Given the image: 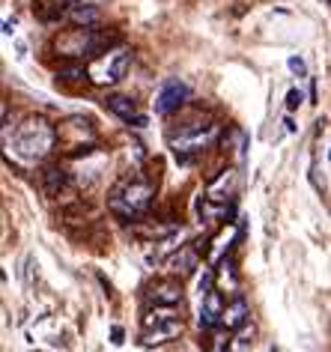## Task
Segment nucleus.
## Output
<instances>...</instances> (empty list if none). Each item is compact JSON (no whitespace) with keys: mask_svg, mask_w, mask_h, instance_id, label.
Listing matches in <instances>:
<instances>
[{"mask_svg":"<svg viewBox=\"0 0 331 352\" xmlns=\"http://www.w3.org/2000/svg\"><path fill=\"white\" fill-rule=\"evenodd\" d=\"M188 84L185 81H179V78H173V81H168L159 90V96H155V113H173V111H179L182 104L188 102Z\"/></svg>","mask_w":331,"mask_h":352,"instance_id":"obj_6","label":"nucleus"},{"mask_svg":"<svg viewBox=\"0 0 331 352\" xmlns=\"http://www.w3.org/2000/svg\"><path fill=\"white\" fill-rule=\"evenodd\" d=\"M146 302L161 307H179L182 305V284L176 278H164L146 287Z\"/></svg>","mask_w":331,"mask_h":352,"instance_id":"obj_7","label":"nucleus"},{"mask_svg":"<svg viewBox=\"0 0 331 352\" xmlns=\"http://www.w3.org/2000/svg\"><path fill=\"white\" fill-rule=\"evenodd\" d=\"M245 322H248V302H245V298H239V296H236L227 307H224V314H221V325H224L227 331H239Z\"/></svg>","mask_w":331,"mask_h":352,"instance_id":"obj_12","label":"nucleus"},{"mask_svg":"<svg viewBox=\"0 0 331 352\" xmlns=\"http://www.w3.org/2000/svg\"><path fill=\"white\" fill-rule=\"evenodd\" d=\"M128 66H132V51L123 48V45H117V48L102 51L99 57H93L90 66H87V75H90L93 84L111 87V84L123 81L126 72H128Z\"/></svg>","mask_w":331,"mask_h":352,"instance_id":"obj_4","label":"nucleus"},{"mask_svg":"<svg viewBox=\"0 0 331 352\" xmlns=\"http://www.w3.org/2000/svg\"><path fill=\"white\" fill-rule=\"evenodd\" d=\"M248 334H254V325H251V322H245V325L239 329L236 340H233V352H239L242 346H245V343H248Z\"/></svg>","mask_w":331,"mask_h":352,"instance_id":"obj_15","label":"nucleus"},{"mask_svg":"<svg viewBox=\"0 0 331 352\" xmlns=\"http://www.w3.org/2000/svg\"><path fill=\"white\" fill-rule=\"evenodd\" d=\"M57 129L51 126L48 120L42 117H30L24 120L19 129H15L12 135V149L19 153L21 158H27V162H42L51 149L57 144Z\"/></svg>","mask_w":331,"mask_h":352,"instance_id":"obj_1","label":"nucleus"},{"mask_svg":"<svg viewBox=\"0 0 331 352\" xmlns=\"http://www.w3.org/2000/svg\"><path fill=\"white\" fill-rule=\"evenodd\" d=\"M197 263H200V257H197V251L191 248V245H185V248H179L173 257L168 260V272L173 278H185V275H191V272L197 269Z\"/></svg>","mask_w":331,"mask_h":352,"instance_id":"obj_11","label":"nucleus"},{"mask_svg":"<svg viewBox=\"0 0 331 352\" xmlns=\"http://www.w3.org/2000/svg\"><path fill=\"white\" fill-rule=\"evenodd\" d=\"M111 343H123V329H119V325H114V329H111Z\"/></svg>","mask_w":331,"mask_h":352,"instance_id":"obj_18","label":"nucleus"},{"mask_svg":"<svg viewBox=\"0 0 331 352\" xmlns=\"http://www.w3.org/2000/svg\"><path fill=\"white\" fill-rule=\"evenodd\" d=\"M286 66H290V72L304 75V60L301 57H290V60H286Z\"/></svg>","mask_w":331,"mask_h":352,"instance_id":"obj_17","label":"nucleus"},{"mask_svg":"<svg viewBox=\"0 0 331 352\" xmlns=\"http://www.w3.org/2000/svg\"><path fill=\"white\" fill-rule=\"evenodd\" d=\"M328 162H331V149H328Z\"/></svg>","mask_w":331,"mask_h":352,"instance_id":"obj_19","label":"nucleus"},{"mask_svg":"<svg viewBox=\"0 0 331 352\" xmlns=\"http://www.w3.org/2000/svg\"><path fill=\"white\" fill-rule=\"evenodd\" d=\"M66 182H69V173L63 167H45V173H42V188H45L48 197H57L66 188Z\"/></svg>","mask_w":331,"mask_h":352,"instance_id":"obj_13","label":"nucleus"},{"mask_svg":"<svg viewBox=\"0 0 331 352\" xmlns=\"http://www.w3.org/2000/svg\"><path fill=\"white\" fill-rule=\"evenodd\" d=\"M221 314H224L221 293L209 289L203 296V305H200V329H218V325H221Z\"/></svg>","mask_w":331,"mask_h":352,"instance_id":"obj_10","label":"nucleus"},{"mask_svg":"<svg viewBox=\"0 0 331 352\" xmlns=\"http://www.w3.org/2000/svg\"><path fill=\"white\" fill-rule=\"evenodd\" d=\"M182 334V320L173 316V320H164V322H155L150 329H144L141 334V346H161L168 340H176Z\"/></svg>","mask_w":331,"mask_h":352,"instance_id":"obj_8","label":"nucleus"},{"mask_svg":"<svg viewBox=\"0 0 331 352\" xmlns=\"http://www.w3.org/2000/svg\"><path fill=\"white\" fill-rule=\"evenodd\" d=\"M299 104H301V90H295V87H293V90L286 93V111H295Z\"/></svg>","mask_w":331,"mask_h":352,"instance_id":"obj_16","label":"nucleus"},{"mask_svg":"<svg viewBox=\"0 0 331 352\" xmlns=\"http://www.w3.org/2000/svg\"><path fill=\"white\" fill-rule=\"evenodd\" d=\"M69 19H72V24H78V28H95V24L102 21V15H99V10H95V6L81 3V6H72Z\"/></svg>","mask_w":331,"mask_h":352,"instance_id":"obj_14","label":"nucleus"},{"mask_svg":"<svg viewBox=\"0 0 331 352\" xmlns=\"http://www.w3.org/2000/svg\"><path fill=\"white\" fill-rule=\"evenodd\" d=\"M104 108H108L111 113H117L119 120L128 122V126H135V129L146 126V117L137 111V104L132 99H126V96H108V99H104Z\"/></svg>","mask_w":331,"mask_h":352,"instance_id":"obj_9","label":"nucleus"},{"mask_svg":"<svg viewBox=\"0 0 331 352\" xmlns=\"http://www.w3.org/2000/svg\"><path fill=\"white\" fill-rule=\"evenodd\" d=\"M114 45V39L108 33H99L93 28H78V30H66L63 36H57L54 51L66 60H84V57H99L102 51H108Z\"/></svg>","mask_w":331,"mask_h":352,"instance_id":"obj_3","label":"nucleus"},{"mask_svg":"<svg viewBox=\"0 0 331 352\" xmlns=\"http://www.w3.org/2000/svg\"><path fill=\"white\" fill-rule=\"evenodd\" d=\"M215 138H218V126H200V122H191V126L179 129V135H170V149L179 162H188L191 155L206 153V149L215 144Z\"/></svg>","mask_w":331,"mask_h":352,"instance_id":"obj_5","label":"nucleus"},{"mask_svg":"<svg viewBox=\"0 0 331 352\" xmlns=\"http://www.w3.org/2000/svg\"><path fill=\"white\" fill-rule=\"evenodd\" d=\"M152 197H155V188L150 179H128L114 188L108 206H111V212L119 215L123 221H137V218L152 206Z\"/></svg>","mask_w":331,"mask_h":352,"instance_id":"obj_2","label":"nucleus"}]
</instances>
